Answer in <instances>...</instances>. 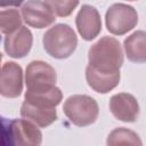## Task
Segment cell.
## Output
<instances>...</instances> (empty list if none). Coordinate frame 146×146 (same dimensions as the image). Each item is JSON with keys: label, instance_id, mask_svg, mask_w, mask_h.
<instances>
[{"label": "cell", "instance_id": "6da1fadb", "mask_svg": "<svg viewBox=\"0 0 146 146\" xmlns=\"http://www.w3.org/2000/svg\"><path fill=\"white\" fill-rule=\"evenodd\" d=\"M88 67L100 73H120L123 52L120 42L113 36H103L88 51Z\"/></svg>", "mask_w": 146, "mask_h": 146}, {"label": "cell", "instance_id": "7a4b0ae2", "mask_svg": "<svg viewBox=\"0 0 146 146\" xmlns=\"http://www.w3.org/2000/svg\"><path fill=\"white\" fill-rule=\"evenodd\" d=\"M43 48L54 58L70 57L78 44V38L73 29L67 24H56L43 34Z\"/></svg>", "mask_w": 146, "mask_h": 146}, {"label": "cell", "instance_id": "3957f363", "mask_svg": "<svg viewBox=\"0 0 146 146\" xmlns=\"http://www.w3.org/2000/svg\"><path fill=\"white\" fill-rule=\"evenodd\" d=\"M63 111L73 124L86 127L96 121L99 108L92 97L87 95H73L65 100Z\"/></svg>", "mask_w": 146, "mask_h": 146}, {"label": "cell", "instance_id": "277c9868", "mask_svg": "<svg viewBox=\"0 0 146 146\" xmlns=\"http://www.w3.org/2000/svg\"><path fill=\"white\" fill-rule=\"evenodd\" d=\"M5 138L10 145L38 146L42 141V133L38 125L27 119H15L5 127Z\"/></svg>", "mask_w": 146, "mask_h": 146}, {"label": "cell", "instance_id": "5b68a950", "mask_svg": "<svg viewBox=\"0 0 146 146\" xmlns=\"http://www.w3.org/2000/svg\"><path fill=\"white\" fill-rule=\"evenodd\" d=\"M107 30L115 35H123L138 23V15L133 7L125 3L112 5L105 15Z\"/></svg>", "mask_w": 146, "mask_h": 146}, {"label": "cell", "instance_id": "8992f818", "mask_svg": "<svg viewBox=\"0 0 146 146\" xmlns=\"http://www.w3.org/2000/svg\"><path fill=\"white\" fill-rule=\"evenodd\" d=\"M22 17L25 23L35 29H43L55 22L56 15L41 0H29L22 6Z\"/></svg>", "mask_w": 146, "mask_h": 146}, {"label": "cell", "instance_id": "52a82bcc", "mask_svg": "<svg viewBox=\"0 0 146 146\" xmlns=\"http://www.w3.org/2000/svg\"><path fill=\"white\" fill-rule=\"evenodd\" d=\"M23 91V71L15 62L2 65L0 78V94L3 97L16 98Z\"/></svg>", "mask_w": 146, "mask_h": 146}, {"label": "cell", "instance_id": "ba28073f", "mask_svg": "<svg viewBox=\"0 0 146 146\" xmlns=\"http://www.w3.org/2000/svg\"><path fill=\"white\" fill-rule=\"evenodd\" d=\"M62 91L55 84H40L27 87L24 100L44 108L56 107L62 100Z\"/></svg>", "mask_w": 146, "mask_h": 146}, {"label": "cell", "instance_id": "9c48e42d", "mask_svg": "<svg viewBox=\"0 0 146 146\" xmlns=\"http://www.w3.org/2000/svg\"><path fill=\"white\" fill-rule=\"evenodd\" d=\"M75 24L80 35L88 41L95 39L102 31L100 15L98 10L90 5H83L81 7L76 15Z\"/></svg>", "mask_w": 146, "mask_h": 146}, {"label": "cell", "instance_id": "30bf717a", "mask_svg": "<svg viewBox=\"0 0 146 146\" xmlns=\"http://www.w3.org/2000/svg\"><path fill=\"white\" fill-rule=\"evenodd\" d=\"M110 110L117 120L123 122H135L139 115L137 99L127 92L113 95L110 99Z\"/></svg>", "mask_w": 146, "mask_h": 146}, {"label": "cell", "instance_id": "8fae6325", "mask_svg": "<svg viewBox=\"0 0 146 146\" xmlns=\"http://www.w3.org/2000/svg\"><path fill=\"white\" fill-rule=\"evenodd\" d=\"M33 42L32 33L26 26H21L5 38V51L13 58H22L29 54Z\"/></svg>", "mask_w": 146, "mask_h": 146}, {"label": "cell", "instance_id": "7c38bea8", "mask_svg": "<svg viewBox=\"0 0 146 146\" xmlns=\"http://www.w3.org/2000/svg\"><path fill=\"white\" fill-rule=\"evenodd\" d=\"M57 74L55 68L46 62L33 60L31 62L25 72L26 87L40 86V84H55Z\"/></svg>", "mask_w": 146, "mask_h": 146}, {"label": "cell", "instance_id": "4fadbf2b", "mask_svg": "<svg viewBox=\"0 0 146 146\" xmlns=\"http://www.w3.org/2000/svg\"><path fill=\"white\" fill-rule=\"evenodd\" d=\"M21 115L24 119L32 121L34 124H36L38 127H41V128H46V127L50 125L57 119L56 107H52V108L39 107V106L32 105L25 100L23 102L22 107H21Z\"/></svg>", "mask_w": 146, "mask_h": 146}, {"label": "cell", "instance_id": "5bb4252c", "mask_svg": "<svg viewBox=\"0 0 146 146\" xmlns=\"http://www.w3.org/2000/svg\"><path fill=\"white\" fill-rule=\"evenodd\" d=\"M125 55L130 62L146 63V32L136 31L125 38L123 43Z\"/></svg>", "mask_w": 146, "mask_h": 146}, {"label": "cell", "instance_id": "9a60e30c", "mask_svg": "<svg viewBox=\"0 0 146 146\" xmlns=\"http://www.w3.org/2000/svg\"><path fill=\"white\" fill-rule=\"evenodd\" d=\"M86 79L88 84L91 87V89H94L99 94H106L119 84L120 73H114V74L100 73L87 66Z\"/></svg>", "mask_w": 146, "mask_h": 146}, {"label": "cell", "instance_id": "2e32d148", "mask_svg": "<svg viewBox=\"0 0 146 146\" xmlns=\"http://www.w3.org/2000/svg\"><path fill=\"white\" fill-rule=\"evenodd\" d=\"M107 145H141V140L132 130L116 128L108 135Z\"/></svg>", "mask_w": 146, "mask_h": 146}, {"label": "cell", "instance_id": "e0dca14e", "mask_svg": "<svg viewBox=\"0 0 146 146\" xmlns=\"http://www.w3.org/2000/svg\"><path fill=\"white\" fill-rule=\"evenodd\" d=\"M22 25V17L16 9H3L0 13V27L3 34H10Z\"/></svg>", "mask_w": 146, "mask_h": 146}, {"label": "cell", "instance_id": "ac0fdd59", "mask_svg": "<svg viewBox=\"0 0 146 146\" xmlns=\"http://www.w3.org/2000/svg\"><path fill=\"white\" fill-rule=\"evenodd\" d=\"M52 13L58 17H66L79 5V0H44Z\"/></svg>", "mask_w": 146, "mask_h": 146}, {"label": "cell", "instance_id": "d6986e66", "mask_svg": "<svg viewBox=\"0 0 146 146\" xmlns=\"http://www.w3.org/2000/svg\"><path fill=\"white\" fill-rule=\"evenodd\" d=\"M24 0H0V6L2 8L5 7H17V6H21L23 3Z\"/></svg>", "mask_w": 146, "mask_h": 146}, {"label": "cell", "instance_id": "ffe728a7", "mask_svg": "<svg viewBox=\"0 0 146 146\" xmlns=\"http://www.w3.org/2000/svg\"><path fill=\"white\" fill-rule=\"evenodd\" d=\"M129 1H135V0H129Z\"/></svg>", "mask_w": 146, "mask_h": 146}]
</instances>
